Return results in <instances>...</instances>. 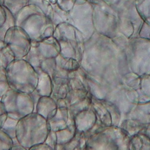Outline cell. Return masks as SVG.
Listing matches in <instances>:
<instances>
[{
	"label": "cell",
	"instance_id": "3",
	"mask_svg": "<svg viewBox=\"0 0 150 150\" xmlns=\"http://www.w3.org/2000/svg\"><path fill=\"white\" fill-rule=\"evenodd\" d=\"M8 116L20 120L34 112V103L30 94L10 88L2 97Z\"/></svg>",
	"mask_w": 150,
	"mask_h": 150
},
{
	"label": "cell",
	"instance_id": "19",
	"mask_svg": "<svg viewBox=\"0 0 150 150\" xmlns=\"http://www.w3.org/2000/svg\"><path fill=\"white\" fill-rule=\"evenodd\" d=\"M136 7L141 17L150 25V0H136Z\"/></svg>",
	"mask_w": 150,
	"mask_h": 150
},
{
	"label": "cell",
	"instance_id": "24",
	"mask_svg": "<svg viewBox=\"0 0 150 150\" xmlns=\"http://www.w3.org/2000/svg\"><path fill=\"white\" fill-rule=\"evenodd\" d=\"M45 143L51 146L53 150L55 149V148L58 144L56 132L53 130H50L45 141Z\"/></svg>",
	"mask_w": 150,
	"mask_h": 150
},
{
	"label": "cell",
	"instance_id": "1",
	"mask_svg": "<svg viewBox=\"0 0 150 150\" xmlns=\"http://www.w3.org/2000/svg\"><path fill=\"white\" fill-rule=\"evenodd\" d=\"M50 130L47 120L33 112L19 120L16 130V139L29 150L34 145L45 142Z\"/></svg>",
	"mask_w": 150,
	"mask_h": 150
},
{
	"label": "cell",
	"instance_id": "18",
	"mask_svg": "<svg viewBox=\"0 0 150 150\" xmlns=\"http://www.w3.org/2000/svg\"><path fill=\"white\" fill-rule=\"evenodd\" d=\"M92 97L93 96L90 93V94L82 101L69 107L68 109L69 114L74 118L79 112L90 108L91 106Z\"/></svg>",
	"mask_w": 150,
	"mask_h": 150
},
{
	"label": "cell",
	"instance_id": "25",
	"mask_svg": "<svg viewBox=\"0 0 150 150\" xmlns=\"http://www.w3.org/2000/svg\"><path fill=\"white\" fill-rule=\"evenodd\" d=\"M10 88L7 81H0V100Z\"/></svg>",
	"mask_w": 150,
	"mask_h": 150
},
{
	"label": "cell",
	"instance_id": "13",
	"mask_svg": "<svg viewBox=\"0 0 150 150\" xmlns=\"http://www.w3.org/2000/svg\"><path fill=\"white\" fill-rule=\"evenodd\" d=\"M15 59V55L10 47L4 40H0V66L7 68Z\"/></svg>",
	"mask_w": 150,
	"mask_h": 150
},
{
	"label": "cell",
	"instance_id": "2",
	"mask_svg": "<svg viewBox=\"0 0 150 150\" xmlns=\"http://www.w3.org/2000/svg\"><path fill=\"white\" fill-rule=\"evenodd\" d=\"M7 78L10 88L31 94L37 87L38 74L27 60L15 59L6 68Z\"/></svg>",
	"mask_w": 150,
	"mask_h": 150
},
{
	"label": "cell",
	"instance_id": "11",
	"mask_svg": "<svg viewBox=\"0 0 150 150\" xmlns=\"http://www.w3.org/2000/svg\"><path fill=\"white\" fill-rule=\"evenodd\" d=\"M38 74V83L35 91L40 96H51L52 91V80L49 75L40 67L35 68Z\"/></svg>",
	"mask_w": 150,
	"mask_h": 150
},
{
	"label": "cell",
	"instance_id": "32",
	"mask_svg": "<svg viewBox=\"0 0 150 150\" xmlns=\"http://www.w3.org/2000/svg\"><path fill=\"white\" fill-rule=\"evenodd\" d=\"M6 112H7L6 109V107L3 103V102L0 100V115H2L4 113H6Z\"/></svg>",
	"mask_w": 150,
	"mask_h": 150
},
{
	"label": "cell",
	"instance_id": "9",
	"mask_svg": "<svg viewBox=\"0 0 150 150\" xmlns=\"http://www.w3.org/2000/svg\"><path fill=\"white\" fill-rule=\"evenodd\" d=\"M57 109V103L52 97L42 96L37 103L35 112L49 121L56 114Z\"/></svg>",
	"mask_w": 150,
	"mask_h": 150
},
{
	"label": "cell",
	"instance_id": "14",
	"mask_svg": "<svg viewBox=\"0 0 150 150\" xmlns=\"http://www.w3.org/2000/svg\"><path fill=\"white\" fill-rule=\"evenodd\" d=\"M76 132L75 124L69 125L66 128L56 132L58 144L66 145L69 142Z\"/></svg>",
	"mask_w": 150,
	"mask_h": 150
},
{
	"label": "cell",
	"instance_id": "5",
	"mask_svg": "<svg viewBox=\"0 0 150 150\" xmlns=\"http://www.w3.org/2000/svg\"><path fill=\"white\" fill-rule=\"evenodd\" d=\"M60 46L52 35L41 41H32L28 54L23 58L35 69L39 67L42 61L56 58L60 54Z\"/></svg>",
	"mask_w": 150,
	"mask_h": 150
},
{
	"label": "cell",
	"instance_id": "27",
	"mask_svg": "<svg viewBox=\"0 0 150 150\" xmlns=\"http://www.w3.org/2000/svg\"><path fill=\"white\" fill-rule=\"evenodd\" d=\"M21 149L27 150L18 142L16 137V138L13 139V146H12L11 150H21Z\"/></svg>",
	"mask_w": 150,
	"mask_h": 150
},
{
	"label": "cell",
	"instance_id": "7",
	"mask_svg": "<svg viewBox=\"0 0 150 150\" xmlns=\"http://www.w3.org/2000/svg\"><path fill=\"white\" fill-rule=\"evenodd\" d=\"M69 73L68 71L57 67L52 79V91L51 97L56 102L59 99L64 98L70 90L68 83Z\"/></svg>",
	"mask_w": 150,
	"mask_h": 150
},
{
	"label": "cell",
	"instance_id": "28",
	"mask_svg": "<svg viewBox=\"0 0 150 150\" xmlns=\"http://www.w3.org/2000/svg\"><path fill=\"white\" fill-rule=\"evenodd\" d=\"M6 19V12L5 8H0V27H1L4 23Z\"/></svg>",
	"mask_w": 150,
	"mask_h": 150
},
{
	"label": "cell",
	"instance_id": "31",
	"mask_svg": "<svg viewBox=\"0 0 150 150\" xmlns=\"http://www.w3.org/2000/svg\"><path fill=\"white\" fill-rule=\"evenodd\" d=\"M101 1H102L103 2H104L105 3L107 4L110 6H112L117 4L120 1H121L122 0H101Z\"/></svg>",
	"mask_w": 150,
	"mask_h": 150
},
{
	"label": "cell",
	"instance_id": "10",
	"mask_svg": "<svg viewBox=\"0 0 150 150\" xmlns=\"http://www.w3.org/2000/svg\"><path fill=\"white\" fill-rule=\"evenodd\" d=\"M69 86L70 90H86L88 91L86 72L80 66L68 74Z\"/></svg>",
	"mask_w": 150,
	"mask_h": 150
},
{
	"label": "cell",
	"instance_id": "20",
	"mask_svg": "<svg viewBox=\"0 0 150 150\" xmlns=\"http://www.w3.org/2000/svg\"><path fill=\"white\" fill-rule=\"evenodd\" d=\"M4 8L6 12V19L3 25L0 27V40H4L5 35L7 31L12 27L16 25L15 16L7 8Z\"/></svg>",
	"mask_w": 150,
	"mask_h": 150
},
{
	"label": "cell",
	"instance_id": "21",
	"mask_svg": "<svg viewBox=\"0 0 150 150\" xmlns=\"http://www.w3.org/2000/svg\"><path fill=\"white\" fill-rule=\"evenodd\" d=\"M19 120V119L8 116L5 124L1 129L2 130H3L8 135H9L12 139H14L16 137V130Z\"/></svg>",
	"mask_w": 150,
	"mask_h": 150
},
{
	"label": "cell",
	"instance_id": "12",
	"mask_svg": "<svg viewBox=\"0 0 150 150\" xmlns=\"http://www.w3.org/2000/svg\"><path fill=\"white\" fill-rule=\"evenodd\" d=\"M69 109L67 108H58L56 114L48 121L50 129L57 132L66 128L69 122Z\"/></svg>",
	"mask_w": 150,
	"mask_h": 150
},
{
	"label": "cell",
	"instance_id": "4",
	"mask_svg": "<svg viewBox=\"0 0 150 150\" xmlns=\"http://www.w3.org/2000/svg\"><path fill=\"white\" fill-rule=\"evenodd\" d=\"M32 41H41L53 35L55 27L47 15L40 9L28 16L20 25Z\"/></svg>",
	"mask_w": 150,
	"mask_h": 150
},
{
	"label": "cell",
	"instance_id": "6",
	"mask_svg": "<svg viewBox=\"0 0 150 150\" xmlns=\"http://www.w3.org/2000/svg\"><path fill=\"white\" fill-rule=\"evenodd\" d=\"M4 41L13 52L15 59H22L29 52L31 39L28 33L19 26H13L6 33Z\"/></svg>",
	"mask_w": 150,
	"mask_h": 150
},
{
	"label": "cell",
	"instance_id": "17",
	"mask_svg": "<svg viewBox=\"0 0 150 150\" xmlns=\"http://www.w3.org/2000/svg\"><path fill=\"white\" fill-rule=\"evenodd\" d=\"M87 139L83 133H81L76 130L73 138L67 144L64 145L65 150L83 149H86Z\"/></svg>",
	"mask_w": 150,
	"mask_h": 150
},
{
	"label": "cell",
	"instance_id": "29",
	"mask_svg": "<svg viewBox=\"0 0 150 150\" xmlns=\"http://www.w3.org/2000/svg\"><path fill=\"white\" fill-rule=\"evenodd\" d=\"M0 81H7L6 68L0 66Z\"/></svg>",
	"mask_w": 150,
	"mask_h": 150
},
{
	"label": "cell",
	"instance_id": "15",
	"mask_svg": "<svg viewBox=\"0 0 150 150\" xmlns=\"http://www.w3.org/2000/svg\"><path fill=\"white\" fill-rule=\"evenodd\" d=\"M57 66L62 69L70 72L80 67L79 62L72 58H66L59 54L56 58Z\"/></svg>",
	"mask_w": 150,
	"mask_h": 150
},
{
	"label": "cell",
	"instance_id": "8",
	"mask_svg": "<svg viewBox=\"0 0 150 150\" xmlns=\"http://www.w3.org/2000/svg\"><path fill=\"white\" fill-rule=\"evenodd\" d=\"M74 119L76 130L81 133H86L91 130L97 120L91 106L88 109L79 112Z\"/></svg>",
	"mask_w": 150,
	"mask_h": 150
},
{
	"label": "cell",
	"instance_id": "16",
	"mask_svg": "<svg viewBox=\"0 0 150 150\" xmlns=\"http://www.w3.org/2000/svg\"><path fill=\"white\" fill-rule=\"evenodd\" d=\"M90 94L86 90H70L68 92L64 100L67 108L83 100Z\"/></svg>",
	"mask_w": 150,
	"mask_h": 150
},
{
	"label": "cell",
	"instance_id": "30",
	"mask_svg": "<svg viewBox=\"0 0 150 150\" xmlns=\"http://www.w3.org/2000/svg\"><path fill=\"white\" fill-rule=\"evenodd\" d=\"M8 117V113L6 112V113L3 114L2 115H0V129H1L5 124L7 119Z\"/></svg>",
	"mask_w": 150,
	"mask_h": 150
},
{
	"label": "cell",
	"instance_id": "23",
	"mask_svg": "<svg viewBox=\"0 0 150 150\" xmlns=\"http://www.w3.org/2000/svg\"><path fill=\"white\" fill-rule=\"evenodd\" d=\"M13 146V139L0 129V150H11Z\"/></svg>",
	"mask_w": 150,
	"mask_h": 150
},
{
	"label": "cell",
	"instance_id": "22",
	"mask_svg": "<svg viewBox=\"0 0 150 150\" xmlns=\"http://www.w3.org/2000/svg\"><path fill=\"white\" fill-rule=\"evenodd\" d=\"M39 67L43 71L48 74L51 79H52L57 69L55 58H47L42 61Z\"/></svg>",
	"mask_w": 150,
	"mask_h": 150
},
{
	"label": "cell",
	"instance_id": "26",
	"mask_svg": "<svg viewBox=\"0 0 150 150\" xmlns=\"http://www.w3.org/2000/svg\"><path fill=\"white\" fill-rule=\"evenodd\" d=\"M29 150H53V149L51 146L46 144L45 142H43V143H40V144L34 145V146L31 147Z\"/></svg>",
	"mask_w": 150,
	"mask_h": 150
}]
</instances>
